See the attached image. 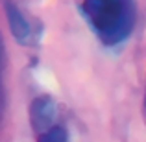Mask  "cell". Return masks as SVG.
I'll list each match as a JSON object with an SVG mask.
<instances>
[{"instance_id": "cell-1", "label": "cell", "mask_w": 146, "mask_h": 142, "mask_svg": "<svg viewBox=\"0 0 146 142\" xmlns=\"http://www.w3.org/2000/svg\"><path fill=\"white\" fill-rule=\"evenodd\" d=\"M82 13L106 48H117L131 35L137 20L135 0H83Z\"/></svg>"}, {"instance_id": "cell-2", "label": "cell", "mask_w": 146, "mask_h": 142, "mask_svg": "<svg viewBox=\"0 0 146 142\" xmlns=\"http://www.w3.org/2000/svg\"><path fill=\"white\" fill-rule=\"evenodd\" d=\"M32 124L37 129L39 137L52 129L56 124V103L50 98H37L32 105Z\"/></svg>"}, {"instance_id": "cell-3", "label": "cell", "mask_w": 146, "mask_h": 142, "mask_svg": "<svg viewBox=\"0 0 146 142\" xmlns=\"http://www.w3.org/2000/svg\"><path fill=\"white\" fill-rule=\"evenodd\" d=\"M11 18H13V26H15V33H17V37H30V33H32V30H30L28 22L22 18V15L19 13V11H11Z\"/></svg>"}, {"instance_id": "cell-4", "label": "cell", "mask_w": 146, "mask_h": 142, "mask_svg": "<svg viewBox=\"0 0 146 142\" xmlns=\"http://www.w3.org/2000/svg\"><path fill=\"white\" fill-rule=\"evenodd\" d=\"M146 85V83H144ZM143 109H144V114H146V87H144V103H143Z\"/></svg>"}]
</instances>
